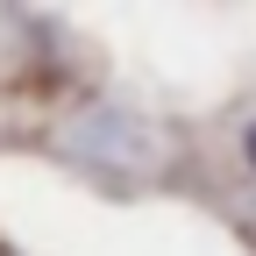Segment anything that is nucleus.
Instances as JSON below:
<instances>
[{"mask_svg": "<svg viewBox=\"0 0 256 256\" xmlns=\"http://www.w3.org/2000/svg\"><path fill=\"white\" fill-rule=\"evenodd\" d=\"M242 150H249V164H256V128H249V142H242Z\"/></svg>", "mask_w": 256, "mask_h": 256, "instance_id": "obj_1", "label": "nucleus"}]
</instances>
